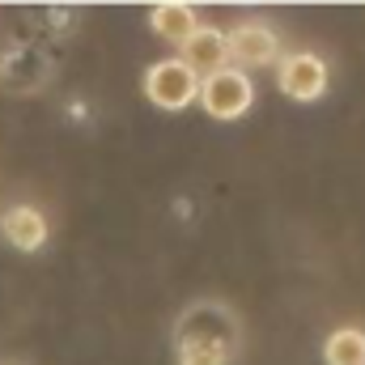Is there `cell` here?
Returning <instances> with one entry per match:
<instances>
[{"label": "cell", "mask_w": 365, "mask_h": 365, "mask_svg": "<svg viewBox=\"0 0 365 365\" xmlns=\"http://www.w3.org/2000/svg\"><path fill=\"white\" fill-rule=\"evenodd\" d=\"M182 64L204 81V77H212V73H221V68H230V56H225V30H217V26H195L191 30V38L179 47Z\"/></svg>", "instance_id": "cell-6"}, {"label": "cell", "mask_w": 365, "mask_h": 365, "mask_svg": "<svg viewBox=\"0 0 365 365\" xmlns=\"http://www.w3.org/2000/svg\"><path fill=\"white\" fill-rule=\"evenodd\" d=\"M225 56L234 60L238 73L247 68H268L280 60V38L264 21H238L230 34H225Z\"/></svg>", "instance_id": "cell-4"}, {"label": "cell", "mask_w": 365, "mask_h": 365, "mask_svg": "<svg viewBox=\"0 0 365 365\" xmlns=\"http://www.w3.org/2000/svg\"><path fill=\"white\" fill-rule=\"evenodd\" d=\"M149 26H153V34H162L166 43L182 47L200 21H195V9H191V4L170 0V4H153V13H149Z\"/></svg>", "instance_id": "cell-8"}, {"label": "cell", "mask_w": 365, "mask_h": 365, "mask_svg": "<svg viewBox=\"0 0 365 365\" xmlns=\"http://www.w3.org/2000/svg\"><path fill=\"white\" fill-rule=\"evenodd\" d=\"M238 331L221 306H195L175 327V361L179 365H225Z\"/></svg>", "instance_id": "cell-1"}, {"label": "cell", "mask_w": 365, "mask_h": 365, "mask_svg": "<svg viewBox=\"0 0 365 365\" xmlns=\"http://www.w3.org/2000/svg\"><path fill=\"white\" fill-rule=\"evenodd\" d=\"M200 102H204V110L212 119H225V123L242 119L251 110V102H255V81L247 73H238V68H221V73L200 81Z\"/></svg>", "instance_id": "cell-2"}, {"label": "cell", "mask_w": 365, "mask_h": 365, "mask_svg": "<svg viewBox=\"0 0 365 365\" xmlns=\"http://www.w3.org/2000/svg\"><path fill=\"white\" fill-rule=\"evenodd\" d=\"M323 361L327 365H365V331L361 327L331 331L327 344H323Z\"/></svg>", "instance_id": "cell-9"}, {"label": "cell", "mask_w": 365, "mask_h": 365, "mask_svg": "<svg viewBox=\"0 0 365 365\" xmlns=\"http://www.w3.org/2000/svg\"><path fill=\"white\" fill-rule=\"evenodd\" d=\"M145 98L162 110H182L200 98V77L182 60H158L145 73Z\"/></svg>", "instance_id": "cell-3"}, {"label": "cell", "mask_w": 365, "mask_h": 365, "mask_svg": "<svg viewBox=\"0 0 365 365\" xmlns=\"http://www.w3.org/2000/svg\"><path fill=\"white\" fill-rule=\"evenodd\" d=\"M0 234H4L17 251H38V247L47 242V221H43L38 208H30V204H13V208L0 217Z\"/></svg>", "instance_id": "cell-7"}, {"label": "cell", "mask_w": 365, "mask_h": 365, "mask_svg": "<svg viewBox=\"0 0 365 365\" xmlns=\"http://www.w3.org/2000/svg\"><path fill=\"white\" fill-rule=\"evenodd\" d=\"M276 86H280V93H289L293 102H314L327 90V64L319 56H310V51H293V56L280 60Z\"/></svg>", "instance_id": "cell-5"}]
</instances>
